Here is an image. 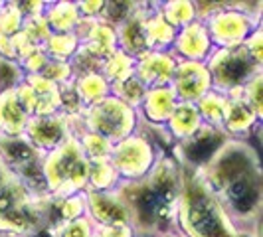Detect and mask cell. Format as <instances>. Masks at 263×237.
<instances>
[{"instance_id": "obj_27", "label": "cell", "mask_w": 263, "mask_h": 237, "mask_svg": "<svg viewBox=\"0 0 263 237\" xmlns=\"http://www.w3.org/2000/svg\"><path fill=\"white\" fill-rule=\"evenodd\" d=\"M198 113L200 118L206 121V125L212 127H220L224 123L226 113V97L220 93H206L200 101H198Z\"/></svg>"}, {"instance_id": "obj_33", "label": "cell", "mask_w": 263, "mask_h": 237, "mask_svg": "<svg viewBox=\"0 0 263 237\" xmlns=\"http://www.w3.org/2000/svg\"><path fill=\"white\" fill-rule=\"evenodd\" d=\"M16 83H18V67L10 60L0 55V95L14 89Z\"/></svg>"}, {"instance_id": "obj_3", "label": "cell", "mask_w": 263, "mask_h": 237, "mask_svg": "<svg viewBox=\"0 0 263 237\" xmlns=\"http://www.w3.org/2000/svg\"><path fill=\"white\" fill-rule=\"evenodd\" d=\"M89 160L73 136H69L64 145L48 152L44 158V180L48 192L60 198L73 196L81 188H85Z\"/></svg>"}, {"instance_id": "obj_32", "label": "cell", "mask_w": 263, "mask_h": 237, "mask_svg": "<svg viewBox=\"0 0 263 237\" xmlns=\"http://www.w3.org/2000/svg\"><path fill=\"white\" fill-rule=\"evenodd\" d=\"M83 211H85V200L81 196L73 194V196L62 198V202H60V213H62V220L66 224L81 218Z\"/></svg>"}, {"instance_id": "obj_25", "label": "cell", "mask_w": 263, "mask_h": 237, "mask_svg": "<svg viewBox=\"0 0 263 237\" xmlns=\"http://www.w3.org/2000/svg\"><path fill=\"white\" fill-rule=\"evenodd\" d=\"M78 34H52L44 44V52L48 53L50 60L66 64L69 57H73L78 50Z\"/></svg>"}, {"instance_id": "obj_12", "label": "cell", "mask_w": 263, "mask_h": 237, "mask_svg": "<svg viewBox=\"0 0 263 237\" xmlns=\"http://www.w3.org/2000/svg\"><path fill=\"white\" fill-rule=\"evenodd\" d=\"M176 62L171 53L162 52H151L146 53L145 57L137 60L135 66V77L141 81L143 87H168V83L172 81L174 69H176Z\"/></svg>"}, {"instance_id": "obj_34", "label": "cell", "mask_w": 263, "mask_h": 237, "mask_svg": "<svg viewBox=\"0 0 263 237\" xmlns=\"http://www.w3.org/2000/svg\"><path fill=\"white\" fill-rule=\"evenodd\" d=\"M62 237H91V224L85 218L67 222L62 227Z\"/></svg>"}, {"instance_id": "obj_2", "label": "cell", "mask_w": 263, "mask_h": 237, "mask_svg": "<svg viewBox=\"0 0 263 237\" xmlns=\"http://www.w3.org/2000/svg\"><path fill=\"white\" fill-rule=\"evenodd\" d=\"M180 225L188 237H243L232 224L220 198L212 192L202 172H180L178 211Z\"/></svg>"}, {"instance_id": "obj_31", "label": "cell", "mask_w": 263, "mask_h": 237, "mask_svg": "<svg viewBox=\"0 0 263 237\" xmlns=\"http://www.w3.org/2000/svg\"><path fill=\"white\" fill-rule=\"evenodd\" d=\"M24 28V16L16 6H8L0 12V38L14 40V36Z\"/></svg>"}, {"instance_id": "obj_17", "label": "cell", "mask_w": 263, "mask_h": 237, "mask_svg": "<svg viewBox=\"0 0 263 237\" xmlns=\"http://www.w3.org/2000/svg\"><path fill=\"white\" fill-rule=\"evenodd\" d=\"M83 52L93 55L95 60L103 62L111 53H115L117 48V34L111 26H107L105 22H91L89 30L83 34Z\"/></svg>"}, {"instance_id": "obj_21", "label": "cell", "mask_w": 263, "mask_h": 237, "mask_svg": "<svg viewBox=\"0 0 263 237\" xmlns=\"http://www.w3.org/2000/svg\"><path fill=\"white\" fill-rule=\"evenodd\" d=\"M44 18L50 30H53L55 34H73V30L79 26L78 4H71V2L53 4Z\"/></svg>"}, {"instance_id": "obj_6", "label": "cell", "mask_w": 263, "mask_h": 237, "mask_svg": "<svg viewBox=\"0 0 263 237\" xmlns=\"http://www.w3.org/2000/svg\"><path fill=\"white\" fill-rule=\"evenodd\" d=\"M259 66L246 46L224 48L212 55L210 60V79L220 91H239L251 79L259 73Z\"/></svg>"}, {"instance_id": "obj_1", "label": "cell", "mask_w": 263, "mask_h": 237, "mask_svg": "<svg viewBox=\"0 0 263 237\" xmlns=\"http://www.w3.org/2000/svg\"><path fill=\"white\" fill-rule=\"evenodd\" d=\"M117 196L141 229L166 231L178 211L180 170L171 158H160L145 178L129 182Z\"/></svg>"}, {"instance_id": "obj_19", "label": "cell", "mask_w": 263, "mask_h": 237, "mask_svg": "<svg viewBox=\"0 0 263 237\" xmlns=\"http://www.w3.org/2000/svg\"><path fill=\"white\" fill-rule=\"evenodd\" d=\"M143 107L148 121L153 123H168L172 111L176 107V95L172 91V87H157V89H148L143 99Z\"/></svg>"}, {"instance_id": "obj_11", "label": "cell", "mask_w": 263, "mask_h": 237, "mask_svg": "<svg viewBox=\"0 0 263 237\" xmlns=\"http://www.w3.org/2000/svg\"><path fill=\"white\" fill-rule=\"evenodd\" d=\"M212 79L208 67L200 62H184L176 66L172 75V91L176 97L182 99V103L200 101L206 93H210Z\"/></svg>"}, {"instance_id": "obj_8", "label": "cell", "mask_w": 263, "mask_h": 237, "mask_svg": "<svg viewBox=\"0 0 263 237\" xmlns=\"http://www.w3.org/2000/svg\"><path fill=\"white\" fill-rule=\"evenodd\" d=\"M208 36L214 40L220 50L243 46L251 36V18L246 12L224 8L216 10L208 20Z\"/></svg>"}, {"instance_id": "obj_23", "label": "cell", "mask_w": 263, "mask_h": 237, "mask_svg": "<svg viewBox=\"0 0 263 237\" xmlns=\"http://www.w3.org/2000/svg\"><path fill=\"white\" fill-rule=\"evenodd\" d=\"M76 91H78L81 103L87 107L93 105L97 101H101L107 97L109 91V81L101 73H87V75H79L76 81Z\"/></svg>"}, {"instance_id": "obj_36", "label": "cell", "mask_w": 263, "mask_h": 237, "mask_svg": "<svg viewBox=\"0 0 263 237\" xmlns=\"http://www.w3.org/2000/svg\"><path fill=\"white\" fill-rule=\"evenodd\" d=\"M103 4L105 2H81V4H78V10L83 14H89V16H95V14H101Z\"/></svg>"}, {"instance_id": "obj_20", "label": "cell", "mask_w": 263, "mask_h": 237, "mask_svg": "<svg viewBox=\"0 0 263 237\" xmlns=\"http://www.w3.org/2000/svg\"><path fill=\"white\" fill-rule=\"evenodd\" d=\"M200 125H202V118H200L198 107L194 103H176L171 118H168V127L174 136L184 141Z\"/></svg>"}, {"instance_id": "obj_29", "label": "cell", "mask_w": 263, "mask_h": 237, "mask_svg": "<svg viewBox=\"0 0 263 237\" xmlns=\"http://www.w3.org/2000/svg\"><path fill=\"white\" fill-rule=\"evenodd\" d=\"M78 143L83 150V154L87 156V160H105L113 150V145L95 132L85 131L81 134V139H78Z\"/></svg>"}, {"instance_id": "obj_24", "label": "cell", "mask_w": 263, "mask_h": 237, "mask_svg": "<svg viewBox=\"0 0 263 237\" xmlns=\"http://www.w3.org/2000/svg\"><path fill=\"white\" fill-rule=\"evenodd\" d=\"M145 32L146 40H148V48L151 52L155 48H164L174 42V28L162 18V14H155V16H148L145 18Z\"/></svg>"}, {"instance_id": "obj_18", "label": "cell", "mask_w": 263, "mask_h": 237, "mask_svg": "<svg viewBox=\"0 0 263 237\" xmlns=\"http://www.w3.org/2000/svg\"><path fill=\"white\" fill-rule=\"evenodd\" d=\"M176 48L186 57V62H198L210 50V36L206 26L200 22H192L182 28V32L176 36Z\"/></svg>"}, {"instance_id": "obj_14", "label": "cell", "mask_w": 263, "mask_h": 237, "mask_svg": "<svg viewBox=\"0 0 263 237\" xmlns=\"http://www.w3.org/2000/svg\"><path fill=\"white\" fill-rule=\"evenodd\" d=\"M145 18L146 16H143V12L135 10L127 20H123L119 24L117 44L121 46L119 50L125 52L127 55H131L133 60H141L146 53H151L145 32Z\"/></svg>"}, {"instance_id": "obj_13", "label": "cell", "mask_w": 263, "mask_h": 237, "mask_svg": "<svg viewBox=\"0 0 263 237\" xmlns=\"http://www.w3.org/2000/svg\"><path fill=\"white\" fill-rule=\"evenodd\" d=\"M85 200V208L89 210L95 222H99L101 227L105 225H129L131 215L121 198L107 192H89Z\"/></svg>"}, {"instance_id": "obj_4", "label": "cell", "mask_w": 263, "mask_h": 237, "mask_svg": "<svg viewBox=\"0 0 263 237\" xmlns=\"http://www.w3.org/2000/svg\"><path fill=\"white\" fill-rule=\"evenodd\" d=\"M40 222L36 196L0 160V231L26 233Z\"/></svg>"}, {"instance_id": "obj_5", "label": "cell", "mask_w": 263, "mask_h": 237, "mask_svg": "<svg viewBox=\"0 0 263 237\" xmlns=\"http://www.w3.org/2000/svg\"><path fill=\"white\" fill-rule=\"evenodd\" d=\"M83 121L87 132H95L113 145L131 136L135 129V109L119 97H103L83 109Z\"/></svg>"}, {"instance_id": "obj_7", "label": "cell", "mask_w": 263, "mask_h": 237, "mask_svg": "<svg viewBox=\"0 0 263 237\" xmlns=\"http://www.w3.org/2000/svg\"><path fill=\"white\" fill-rule=\"evenodd\" d=\"M109 162L115 168L117 176L137 182V180L145 178L155 164L153 146L148 145L145 136L131 134L113 146V150L109 154Z\"/></svg>"}, {"instance_id": "obj_9", "label": "cell", "mask_w": 263, "mask_h": 237, "mask_svg": "<svg viewBox=\"0 0 263 237\" xmlns=\"http://www.w3.org/2000/svg\"><path fill=\"white\" fill-rule=\"evenodd\" d=\"M226 134L220 131V127H212V125H200L196 131L192 132L188 139L182 141L180 152L182 160L188 166L194 168H204L212 158L218 154V150L226 145Z\"/></svg>"}, {"instance_id": "obj_30", "label": "cell", "mask_w": 263, "mask_h": 237, "mask_svg": "<svg viewBox=\"0 0 263 237\" xmlns=\"http://www.w3.org/2000/svg\"><path fill=\"white\" fill-rule=\"evenodd\" d=\"M117 87H115V97H119L121 101H125L127 105H139V103H143V99H145V93L146 89L141 85V81L135 77H129L125 79V81H121V83H115Z\"/></svg>"}, {"instance_id": "obj_10", "label": "cell", "mask_w": 263, "mask_h": 237, "mask_svg": "<svg viewBox=\"0 0 263 237\" xmlns=\"http://www.w3.org/2000/svg\"><path fill=\"white\" fill-rule=\"evenodd\" d=\"M67 131H69L67 129V117H64V115H46V117L28 118L24 134H28L26 141L38 152L48 154L69 139Z\"/></svg>"}, {"instance_id": "obj_37", "label": "cell", "mask_w": 263, "mask_h": 237, "mask_svg": "<svg viewBox=\"0 0 263 237\" xmlns=\"http://www.w3.org/2000/svg\"><path fill=\"white\" fill-rule=\"evenodd\" d=\"M164 237H178V235H164Z\"/></svg>"}, {"instance_id": "obj_35", "label": "cell", "mask_w": 263, "mask_h": 237, "mask_svg": "<svg viewBox=\"0 0 263 237\" xmlns=\"http://www.w3.org/2000/svg\"><path fill=\"white\" fill-rule=\"evenodd\" d=\"M99 237H133L129 225H105L99 229Z\"/></svg>"}, {"instance_id": "obj_28", "label": "cell", "mask_w": 263, "mask_h": 237, "mask_svg": "<svg viewBox=\"0 0 263 237\" xmlns=\"http://www.w3.org/2000/svg\"><path fill=\"white\" fill-rule=\"evenodd\" d=\"M162 18L171 24L172 28H184L188 24H192L194 22V4L192 2H184V0H176V2H168V4H164V8H162Z\"/></svg>"}, {"instance_id": "obj_16", "label": "cell", "mask_w": 263, "mask_h": 237, "mask_svg": "<svg viewBox=\"0 0 263 237\" xmlns=\"http://www.w3.org/2000/svg\"><path fill=\"white\" fill-rule=\"evenodd\" d=\"M28 118V113L16 97V87L0 95V131L6 136H22Z\"/></svg>"}, {"instance_id": "obj_15", "label": "cell", "mask_w": 263, "mask_h": 237, "mask_svg": "<svg viewBox=\"0 0 263 237\" xmlns=\"http://www.w3.org/2000/svg\"><path fill=\"white\" fill-rule=\"evenodd\" d=\"M255 121H259L255 111L246 101L241 89L239 91L230 93V97H226V113H224V125L226 131L234 132V134H241L248 132L255 125Z\"/></svg>"}, {"instance_id": "obj_26", "label": "cell", "mask_w": 263, "mask_h": 237, "mask_svg": "<svg viewBox=\"0 0 263 237\" xmlns=\"http://www.w3.org/2000/svg\"><path fill=\"white\" fill-rule=\"evenodd\" d=\"M117 172L111 166L109 158L105 160H89V174H87V184L91 186V192H107L115 184Z\"/></svg>"}, {"instance_id": "obj_22", "label": "cell", "mask_w": 263, "mask_h": 237, "mask_svg": "<svg viewBox=\"0 0 263 237\" xmlns=\"http://www.w3.org/2000/svg\"><path fill=\"white\" fill-rule=\"evenodd\" d=\"M135 66H137V60H133L131 55H127L125 52L117 50L115 53H111L107 60H103V64H101V75L107 81L121 83V81H125V79L135 75Z\"/></svg>"}]
</instances>
